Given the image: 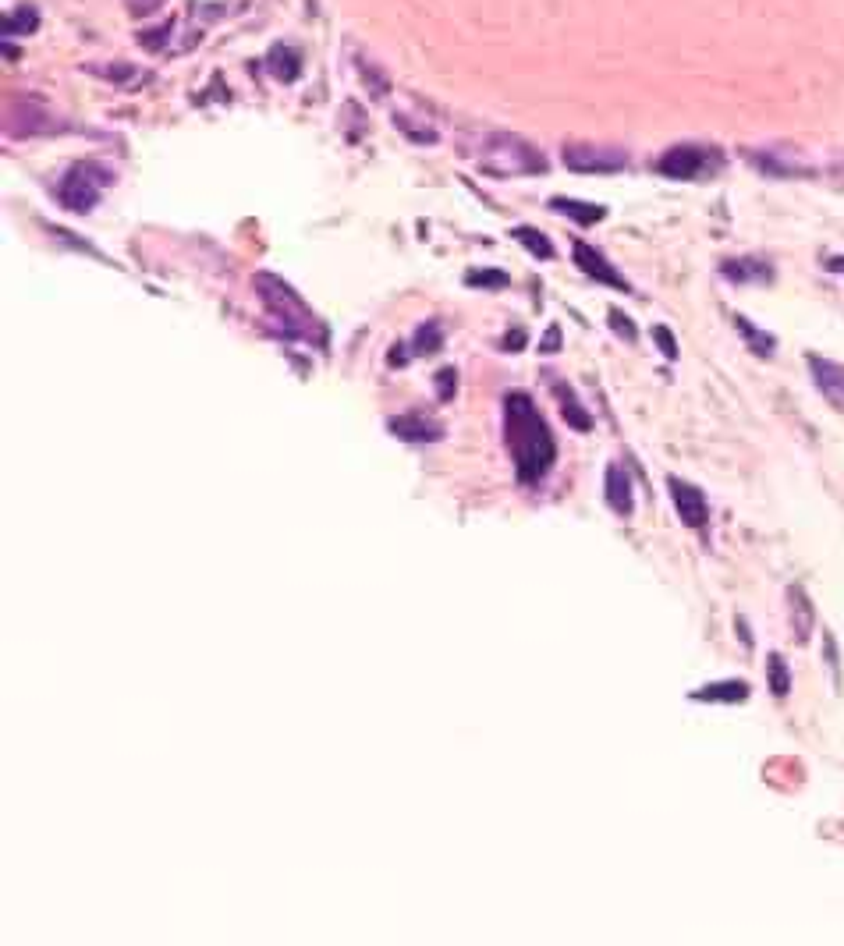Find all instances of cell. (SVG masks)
Segmentation results:
<instances>
[{"instance_id": "18", "label": "cell", "mask_w": 844, "mask_h": 946, "mask_svg": "<svg viewBox=\"0 0 844 946\" xmlns=\"http://www.w3.org/2000/svg\"><path fill=\"white\" fill-rule=\"evenodd\" d=\"M412 348H408V355H430V351H437L440 348V323L437 319H426V323L415 330V337H412Z\"/></svg>"}, {"instance_id": "19", "label": "cell", "mask_w": 844, "mask_h": 946, "mask_svg": "<svg viewBox=\"0 0 844 946\" xmlns=\"http://www.w3.org/2000/svg\"><path fill=\"white\" fill-rule=\"evenodd\" d=\"M766 667H770V691H774L777 698H784L791 688V674H788V667H784V660L774 652V656L766 660Z\"/></svg>"}, {"instance_id": "15", "label": "cell", "mask_w": 844, "mask_h": 946, "mask_svg": "<svg viewBox=\"0 0 844 946\" xmlns=\"http://www.w3.org/2000/svg\"><path fill=\"white\" fill-rule=\"evenodd\" d=\"M696 702H742V698H749V688H745V681H720V684H710V688H699Z\"/></svg>"}, {"instance_id": "14", "label": "cell", "mask_w": 844, "mask_h": 946, "mask_svg": "<svg viewBox=\"0 0 844 946\" xmlns=\"http://www.w3.org/2000/svg\"><path fill=\"white\" fill-rule=\"evenodd\" d=\"M554 390H557V404H561V411H564V419H568V426H571V429H582V433H589V429H593V419H589V411L582 408V404H575V394H571L568 383H554Z\"/></svg>"}, {"instance_id": "16", "label": "cell", "mask_w": 844, "mask_h": 946, "mask_svg": "<svg viewBox=\"0 0 844 946\" xmlns=\"http://www.w3.org/2000/svg\"><path fill=\"white\" fill-rule=\"evenodd\" d=\"M511 238L518 241V245H525L529 249V256H536V259H554V245H550V238L547 234H540L536 227H515L511 231Z\"/></svg>"}, {"instance_id": "28", "label": "cell", "mask_w": 844, "mask_h": 946, "mask_svg": "<svg viewBox=\"0 0 844 946\" xmlns=\"http://www.w3.org/2000/svg\"><path fill=\"white\" fill-rule=\"evenodd\" d=\"M830 270H844V259H830Z\"/></svg>"}, {"instance_id": "20", "label": "cell", "mask_w": 844, "mask_h": 946, "mask_svg": "<svg viewBox=\"0 0 844 946\" xmlns=\"http://www.w3.org/2000/svg\"><path fill=\"white\" fill-rule=\"evenodd\" d=\"M735 326L742 330L745 337H749V348H752V351H759V355H770V351H774V337H770V334H759L756 326L745 323V319H735Z\"/></svg>"}, {"instance_id": "7", "label": "cell", "mask_w": 844, "mask_h": 946, "mask_svg": "<svg viewBox=\"0 0 844 946\" xmlns=\"http://www.w3.org/2000/svg\"><path fill=\"white\" fill-rule=\"evenodd\" d=\"M667 489H671L674 507H678V518L685 521L688 528H703L706 518H710V507H706L703 489H696L685 479H667Z\"/></svg>"}, {"instance_id": "3", "label": "cell", "mask_w": 844, "mask_h": 946, "mask_svg": "<svg viewBox=\"0 0 844 946\" xmlns=\"http://www.w3.org/2000/svg\"><path fill=\"white\" fill-rule=\"evenodd\" d=\"M114 181V174L103 167V163H75L68 174H64L61 188H57V199H61L64 210L71 213H89L100 202L103 188Z\"/></svg>"}, {"instance_id": "26", "label": "cell", "mask_w": 844, "mask_h": 946, "mask_svg": "<svg viewBox=\"0 0 844 946\" xmlns=\"http://www.w3.org/2000/svg\"><path fill=\"white\" fill-rule=\"evenodd\" d=\"M518 348H525V334H518V330H511L508 341H504V351H518Z\"/></svg>"}, {"instance_id": "6", "label": "cell", "mask_w": 844, "mask_h": 946, "mask_svg": "<svg viewBox=\"0 0 844 946\" xmlns=\"http://www.w3.org/2000/svg\"><path fill=\"white\" fill-rule=\"evenodd\" d=\"M571 256H575V266H579L586 277L600 280V284L614 287V291H625V295L632 291V284H628V280L607 263V256H600L593 245H586V241H575V245H571Z\"/></svg>"}, {"instance_id": "8", "label": "cell", "mask_w": 844, "mask_h": 946, "mask_svg": "<svg viewBox=\"0 0 844 946\" xmlns=\"http://www.w3.org/2000/svg\"><path fill=\"white\" fill-rule=\"evenodd\" d=\"M809 369H813V380L816 387H820V394L827 397L837 411H844V365L820 355H809Z\"/></svg>"}, {"instance_id": "24", "label": "cell", "mask_w": 844, "mask_h": 946, "mask_svg": "<svg viewBox=\"0 0 844 946\" xmlns=\"http://www.w3.org/2000/svg\"><path fill=\"white\" fill-rule=\"evenodd\" d=\"M610 326H614V330H618V334H625V337H628V341H635V326H632V323H628V319H625V316H621V312H618V309H614V312H610Z\"/></svg>"}, {"instance_id": "12", "label": "cell", "mask_w": 844, "mask_h": 946, "mask_svg": "<svg viewBox=\"0 0 844 946\" xmlns=\"http://www.w3.org/2000/svg\"><path fill=\"white\" fill-rule=\"evenodd\" d=\"M788 599H791V624H795V638H798V642H809V635H813V624H816L813 603H809V596H805L798 585L788 592Z\"/></svg>"}, {"instance_id": "10", "label": "cell", "mask_w": 844, "mask_h": 946, "mask_svg": "<svg viewBox=\"0 0 844 946\" xmlns=\"http://www.w3.org/2000/svg\"><path fill=\"white\" fill-rule=\"evenodd\" d=\"M391 433L408 443H433L444 436V429L437 422L422 419V415H401V419H391Z\"/></svg>"}, {"instance_id": "2", "label": "cell", "mask_w": 844, "mask_h": 946, "mask_svg": "<svg viewBox=\"0 0 844 946\" xmlns=\"http://www.w3.org/2000/svg\"><path fill=\"white\" fill-rule=\"evenodd\" d=\"M256 291L266 302V309L274 312V319L281 323V330L295 341H309L316 348H327V330L320 326V319L309 312V305L284 284L274 273H256Z\"/></svg>"}, {"instance_id": "27", "label": "cell", "mask_w": 844, "mask_h": 946, "mask_svg": "<svg viewBox=\"0 0 844 946\" xmlns=\"http://www.w3.org/2000/svg\"><path fill=\"white\" fill-rule=\"evenodd\" d=\"M557 348H561V330H557V326H554V330H547V341H543V351H557Z\"/></svg>"}, {"instance_id": "13", "label": "cell", "mask_w": 844, "mask_h": 946, "mask_svg": "<svg viewBox=\"0 0 844 946\" xmlns=\"http://www.w3.org/2000/svg\"><path fill=\"white\" fill-rule=\"evenodd\" d=\"M266 68H270V75H274L277 82H295L298 71H302V64H298L295 50L284 47V43H277V47L266 54Z\"/></svg>"}, {"instance_id": "25", "label": "cell", "mask_w": 844, "mask_h": 946, "mask_svg": "<svg viewBox=\"0 0 844 946\" xmlns=\"http://www.w3.org/2000/svg\"><path fill=\"white\" fill-rule=\"evenodd\" d=\"M440 397H444V401H451L454 397V369H444V373H440Z\"/></svg>"}, {"instance_id": "22", "label": "cell", "mask_w": 844, "mask_h": 946, "mask_svg": "<svg viewBox=\"0 0 844 946\" xmlns=\"http://www.w3.org/2000/svg\"><path fill=\"white\" fill-rule=\"evenodd\" d=\"M8 29L11 32H32V29H36V11H32V8L15 11V15L8 18Z\"/></svg>"}, {"instance_id": "17", "label": "cell", "mask_w": 844, "mask_h": 946, "mask_svg": "<svg viewBox=\"0 0 844 946\" xmlns=\"http://www.w3.org/2000/svg\"><path fill=\"white\" fill-rule=\"evenodd\" d=\"M557 213H564V217H571V220H579L582 227H589V224H596V220H603V210L600 206H586V202H571V199H554L550 202Z\"/></svg>"}, {"instance_id": "21", "label": "cell", "mask_w": 844, "mask_h": 946, "mask_svg": "<svg viewBox=\"0 0 844 946\" xmlns=\"http://www.w3.org/2000/svg\"><path fill=\"white\" fill-rule=\"evenodd\" d=\"M469 284H476V287H508V273H504V270H472Z\"/></svg>"}, {"instance_id": "11", "label": "cell", "mask_w": 844, "mask_h": 946, "mask_svg": "<svg viewBox=\"0 0 844 946\" xmlns=\"http://www.w3.org/2000/svg\"><path fill=\"white\" fill-rule=\"evenodd\" d=\"M720 273H724L727 280H735V284H766V280L774 277V270L763 263V259H727L724 266H720Z\"/></svg>"}, {"instance_id": "4", "label": "cell", "mask_w": 844, "mask_h": 946, "mask_svg": "<svg viewBox=\"0 0 844 946\" xmlns=\"http://www.w3.org/2000/svg\"><path fill=\"white\" fill-rule=\"evenodd\" d=\"M724 163V156L710 146H696V142H681V146H671L664 156L657 160V171L664 178L674 181H699L706 174H713Z\"/></svg>"}, {"instance_id": "23", "label": "cell", "mask_w": 844, "mask_h": 946, "mask_svg": "<svg viewBox=\"0 0 844 946\" xmlns=\"http://www.w3.org/2000/svg\"><path fill=\"white\" fill-rule=\"evenodd\" d=\"M653 337H657L660 351H664L667 358H678V348H674V337H671V330H667V326H657V330H653Z\"/></svg>"}, {"instance_id": "9", "label": "cell", "mask_w": 844, "mask_h": 946, "mask_svg": "<svg viewBox=\"0 0 844 946\" xmlns=\"http://www.w3.org/2000/svg\"><path fill=\"white\" fill-rule=\"evenodd\" d=\"M603 493H607L610 511H618L621 518L632 514V479L621 465H610L607 475H603Z\"/></svg>"}, {"instance_id": "5", "label": "cell", "mask_w": 844, "mask_h": 946, "mask_svg": "<svg viewBox=\"0 0 844 946\" xmlns=\"http://www.w3.org/2000/svg\"><path fill=\"white\" fill-rule=\"evenodd\" d=\"M564 167L575 174H618L625 171L628 153L618 146H593V142H571L561 153Z\"/></svg>"}, {"instance_id": "1", "label": "cell", "mask_w": 844, "mask_h": 946, "mask_svg": "<svg viewBox=\"0 0 844 946\" xmlns=\"http://www.w3.org/2000/svg\"><path fill=\"white\" fill-rule=\"evenodd\" d=\"M504 440H508L511 458H515L518 482L532 486V482H540L550 472V465H554V436H550V426L543 422V415L536 411L529 394L511 390L504 397Z\"/></svg>"}]
</instances>
